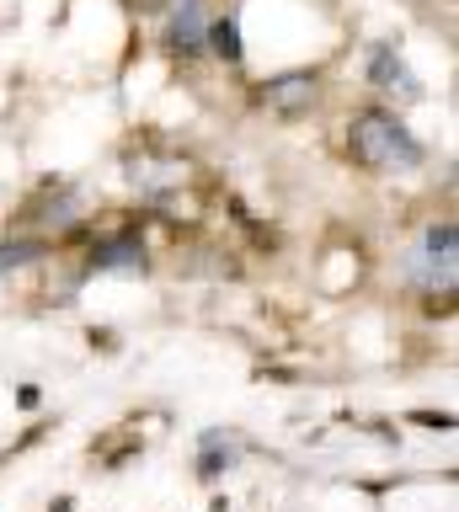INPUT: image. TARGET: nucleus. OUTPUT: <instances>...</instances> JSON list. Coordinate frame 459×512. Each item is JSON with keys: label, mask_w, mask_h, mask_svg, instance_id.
Segmentation results:
<instances>
[{"label": "nucleus", "mask_w": 459, "mask_h": 512, "mask_svg": "<svg viewBox=\"0 0 459 512\" xmlns=\"http://www.w3.org/2000/svg\"><path fill=\"white\" fill-rule=\"evenodd\" d=\"M347 150H353V160L363 171H379V176H401V171L422 166V144L390 112H358L347 123Z\"/></svg>", "instance_id": "nucleus-1"}, {"label": "nucleus", "mask_w": 459, "mask_h": 512, "mask_svg": "<svg viewBox=\"0 0 459 512\" xmlns=\"http://www.w3.org/2000/svg\"><path fill=\"white\" fill-rule=\"evenodd\" d=\"M166 43L171 54L193 59L209 48V0H177L171 6V22H166Z\"/></svg>", "instance_id": "nucleus-2"}, {"label": "nucleus", "mask_w": 459, "mask_h": 512, "mask_svg": "<svg viewBox=\"0 0 459 512\" xmlns=\"http://www.w3.org/2000/svg\"><path fill=\"white\" fill-rule=\"evenodd\" d=\"M369 80H374L385 96H395V102H422V96H427L422 80L406 70V59L395 54L390 43H374V48H369Z\"/></svg>", "instance_id": "nucleus-3"}, {"label": "nucleus", "mask_w": 459, "mask_h": 512, "mask_svg": "<svg viewBox=\"0 0 459 512\" xmlns=\"http://www.w3.org/2000/svg\"><path fill=\"white\" fill-rule=\"evenodd\" d=\"M417 267H422V283L427 288H454V224L443 219L422 235V251H417Z\"/></svg>", "instance_id": "nucleus-4"}, {"label": "nucleus", "mask_w": 459, "mask_h": 512, "mask_svg": "<svg viewBox=\"0 0 459 512\" xmlns=\"http://www.w3.org/2000/svg\"><path fill=\"white\" fill-rule=\"evenodd\" d=\"M262 102L273 107V112H305V107L315 102V75H310V70H294V75L267 80Z\"/></svg>", "instance_id": "nucleus-5"}, {"label": "nucleus", "mask_w": 459, "mask_h": 512, "mask_svg": "<svg viewBox=\"0 0 459 512\" xmlns=\"http://www.w3.org/2000/svg\"><path fill=\"white\" fill-rule=\"evenodd\" d=\"M91 267L97 272H139L145 267V246H139V240H107V246H97L91 251Z\"/></svg>", "instance_id": "nucleus-6"}, {"label": "nucleus", "mask_w": 459, "mask_h": 512, "mask_svg": "<svg viewBox=\"0 0 459 512\" xmlns=\"http://www.w3.org/2000/svg\"><path fill=\"white\" fill-rule=\"evenodd\" d=\"M209 48L219 59H241V27H235V16H219V22H209Z\"/></svg>", "instance_id": "nucleus-7"}, {"label": "nucleus", "mask_w": 459, "mask_h": 512, "mask_svg": "<svg viewBox=\"0 0 459 512\" xmlns=\"http://www.w3.org/2000/svg\"><path fill=\"white\" fill-rule=\"evenodd\" d=\"M230 454H235V448H230L225 438H219V432H209V438H203V459H198V470H203V475H219V464H230Z\"/></svg>", "instance_id": "nucleus-8"}, {"label": "nucleus", "mask_w": 459, "mask_h": 512, "mask_svg": "<svg viewBox=\"0 0 459 512\" xmlns=\"http://www.w3.org/2000/svg\"><path fill=\"white\" fill-rule=\"evenodd\" d=\"M33 251H38V246H0V272H6V267H22V262H33Z\"/></svg>", "instance_id": "nucleus-9"}]
</instances>
